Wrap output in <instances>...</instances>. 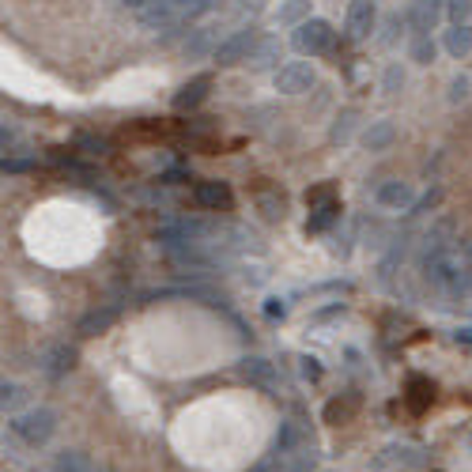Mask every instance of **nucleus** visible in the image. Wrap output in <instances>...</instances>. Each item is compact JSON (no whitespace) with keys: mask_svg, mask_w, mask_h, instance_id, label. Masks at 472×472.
Masks as SVG:
<instances>
[{"mask_svg":"<svg viewBox=\"0 0 472 472\" xmlns=\"http://www.w3.org/2000/svg\"><path fill=\"white\" fill-rule=\"evenodd\" d=\"M355 412V404H344V401H333V404H329L325 408V423H344V419H348Z\"/></svg>","mask_w":472,"mask_h":472,"instance_id":"obj_25","label":"nucleus"},{"mask_svg":"<svg viewBox=\"0 0 472 472\" xmlns=\"http://www.w3.org/2000/svg\"><path fill=\"white\" fill-rule=\"evenodd\" d=\"M53 472H99V468H94V461L87 458V453H80V450H65V453H57Z\"/></svg>","mask_w":472,"mask_h":472,"instance_id":"obj_17","label":"nucleus"},{"mask_svg":"<svg viewBox=\"0 0 472 472\" xmlns=\"http://www.w3.org/2000/svg\"><path fill=\"white\" fill-rule=\"evenodd\" d=\"M303 374H306V378H321V367H318V359H303Z\"/></svg>","mask_w":472,"mask_h":472,"instance_id":"obj_33","label":"nucleus"},{"mask_svg":"<svg viewBox=\"0 0 472 472\" xmlns=\"http://www.w3.org/2000/svg\"><path fill=\"white\" fill-rule=\"evenodd\" d=\"M283 57V45H280V38H257V45H254V53L246 57V65L249 69H273L276 61Z\"/></svg>","mask_w":472,"mask_h":472,"instance_id":"obj_13","label":"nucleus"},{"mask_svg":"<svg viewBox=\"0 0 472 472\" xmlns=\"http://www.w3.org/2000/svg\"><path fill=\"white\" fill-rule=\"evenodd\" d=\"M443 12H446V0H412L408 4V23H412L416 35H431Z\"/></svg>","mask_w":472,"mask_h":472,"instance_id":"obj_7","label":"nucleus"},{"mask_svg":"<svg viewBox=\"0 0 472 472\" xmlns=\"http://www.w3.org/2000/svg\"><path fill=\"white\" fill-rule=\"evenodd\" d=\"M310 12V0H288V4L276 8V23H303V15Z\"/></svg>","mask_w":472,"mask_h":472,"instance_id":"obj_19","label":"nucleus"},{"mask_svg":"<svg viewBox=\"0 0 472 472\" xmlns=\"http://www.w3.org/2000/svg\"><path fill=\"white\" fill-rule=\"evenodd\" d=\"M306 204L310 208H325V204H337V189L333 185H318L306 193Z\"/></svg>","mask_w":472,"mask_h":472,"instance_id":"obj_21","label":"nucleus"},{"mask_svg":"<svg viewBox=\"0 0 472 472\" xmlns=\"http://www.w3.org/2000/svg\"><path fill=\"white\" fill-rule=\"evenodd\" d=\"M12 431L27 446H45L53 438V431H57V416L50 412V408H30V412L12 419Z\"/></svg>","mask_w":472,"mask_h":472,"instance_id":"obj_1","label":"nucleus"},{"mask_svg":"<svg viewBox=\"0 0 472 472\" xmlns=\"http://www.w3.org/2000/svg\"><path fill=\"white\" fill-rule=\"evenodd\" d=\"M393 136H397V129H393L389 121H374L370 129L363 133V144H367L370 151H386V148L393 144Z\"/></svg>","mask_w":472,"mask_h":472,"instance_id":"obj_18","label":"nucleus"},{"mask_svg":"<svg viewBox=\"0 0 472 472\" xmlns=\"http://www.w3.org/2000/svg\"><path fill=\"white\" fill-rule=\"evenodd\" d=\"M468 446H472V435H468Z\"/></svg>","mask_w":472,"mask_h":472,"instance_id":"obj_36","label":"nucleus"},{"mask_svg":"<svg viewBox=\"0 0 472 472\" xmlns=\"http://www.w3.org/2000/svg\"><path fill=\"white\" fill-rule=\"evenodd\" d=\"M254 45H257V35L254 30H239V35H231L227 42H219L216 45V61L219 65H239V61H246L249 53H254Z\"/></svg>","mask_w":472,"mask_h":472,"instance_id":"obj_5","label":"nucleus"},{"mask_svg":"<svg viewBox=\"0 0 472 472\" xmlns=\"http://www.w3.org/2000/svg\"><path fill=\"white\" fill-rule=\"evenodd\" d=\"M412 61H416V65H431V61H435V42H431V35H416L412 38Z\"/></svg>","mask_w":472,"mask_h":472,"instance_id":"obj_20","label":"nucleus"},{"mask_svg":"<svg viewBox=\"0 0 472 472\" xmlns=\"http://www.w3.org/2000/svg\"><path fill=\"white\" fill-rule=\"evenodd\" d=\"M291 45L303 57H318V53H325L329 45H333V27H329L325 20H303L295 27Z\"/></svg>","mask_w":472,"mask_h":472,"instance_id":"obj_2","label":"nucleus"},{"mask_svg":"<svg viewBox=\"0 0 472 472\" xmlns=\"http://www.w3.org/2000/svg\"><path fill=\"white\" fill-rule=\"evenodd\" d=\"M72 367H76V352L69 348V344H57V348H50V352H45V359H42V370L50 374V378L69 374Z\"/></svg>","mask_w":472,"mask_h":472,"instance_id":"obj_14","label":"nucleus"},{"mask_svg":"<svg viewBox=\"0 0 472 472\" xmlns=\"http://www.w3.org/2000/svg\"><path fill=\"white\" fill-rule=\"evenodd\" d=\"M453 340H458V344H468V348H472V325H468V329H458V333H453Z\"/></svg>","mask_w":472,"mask_h":472,"instance_id":"obj_34","label":"nucleus"},{"mask_svg":"<svg viewBox=\"0 0 472 472\" xmlns=\"http://www.w3.org/2000/svg\"><path fill=\"white\" fill-rule=\"evenodd\" d=\"M465 99H468V76H458L450 84V102H465Z\"/></svg>","mask_w":472,"mask_h":472,"instance_id":"obj_27","label":"nucleus"},{"mask_svg":"<svg viewBox=\"0 0 472 472\" xmlns=\"http://www.w3.org/2000/svg\"><path fill=\"white\" fill-rule=\"evenodd\" d=\"M446 53H450V57L472 53V27H468V23H453V27L446 30Z\"/></svg>","mask_w":472,"mask_h":472,"instance_id":"obj_16","label":"nucleus"},{"mask_svg":"<svg viewBox=\"0 0 472 472\" xmlns=\"http://www.w3.org/2000/svg\"><path fill=\"white\" fill-rule=\"evenodd\" d=\"M352 121H355V114H352V110H344V114L337 118V125H333V140H348Z\"/></svg>","mask_w":472,"mask_h":472,"instance_id":"obj_26","label":"nucleus"},{"mask_svg":"<svg viewBox=\"0 0 472 472\" xmlns=\"http://www.w3.org/2000/svg\"><path fill=\"white\" fill-rule=\"evenodd\" d=\"M374 200H378V208H386V212H408L416 204V189H412V182L389 178L374 189Z\"/></svg>","mask_w":472,"mask_h":472,"instance_id":"obj_3","label":"nucleus"},{"mask_svg":"<svg viewBox=\"0 0 472 472\" xmlns=\"http://www.w3.org/2000/svg\"><path fill=\"white\" fill-rule=\"evenodd\" d=\"M337 219V204H325V208H313V216H310V224H306V231H325L329 224Z\"/></svg>","mask_w":472,"mask_h":472,"instance_id":"obj_22","label":"nucleus"},{"mask_svg":"<svg viewBox=\"0 0 472 472\" xmlns=\"http://www.w3.org/2000/svg\"><path fill=\"white\" fill-rule=\"evenodd\" d=\"M193 200L200 204V208H208V212H224V208L234 204V193H231L227 182H197Z\"/></svg>","mask_w":472,"mask_h":472,"instance_id":"obj_8","label":"nucleus"},{"mask_svg":"<svg viewBox=\"0 0 472 472\" xmlns=\"http://www.w3.org/2000/svg\"><path fill=\"white\" fill-rule=\"evenodd\" d=\"M264 313H269V318H283L288 306H283V298H269V303H264Z\"/></svg>","mask_w":472,"mask_h":472,"instance_id":"obj_32","label":"nucleus"},{"mask_svg":"<svg viewBox=\"0 0 472 472\" xmlns=\"http://www.w3.org/2000/svg\"><path fill=\"white\" fill-rule=\"evenodd\" d=\"M427 397H431V393H427V382H423V378H416V382H412V408H416V412H419L423 404H427Z\"/></svg>","mask_w":472,"mask_h":472,"instance_id":"obj_28","label":"nucleus"},{"mask_svg":"<svg viewBox=\"0 0 472 472\" xmlns=\"http://www.w3.org/2000/svg\"><path fill=\"white\" fill-rule=\"evenodd\" d=\"M313 69L306 65V61H291V65H280L276 69V91L280 94H306L313 87Z\"/></svg>","mask_w":472,"mask_h":472,"instance_id":"obj_4","label":"nucleus"},{"mask_svg":"<svg viewBox=\"0 0 472 472\" xmlns=\"http://www.w3.org/2000/svg\"><path fill=\"white\" fill-rule=\"evenodd\" d=\"M0 401H4V408H8V404H15V401H20V386L4 382V386H0Z\"/></svg>","mask_w":472,"mask_h":472,"instance_id":"obj_31","label":"nucleus"},{"mask_svg":"<svg viewBox=\"0 0 472 472\" xmlns=\"http://www.w3.org/2000/svg\"><path fill=\"white\" fill-rule=\"evenodd\" d=\"M208 87H212V76H197V80H189L175 94V110H197L204 99H208Z\"/></svg>","mask_w":472,"mask_h":472,"instance_id":"obj_12","label":"nucleus"},{"mask_svg":"<svg viewBox=\"0 0 472 472\" xmlns=\"http://www.w3.org/2000/svg\"><path fill=\"white\" fill-rule=\"evenodd\" d=\"M397 84H404V76H401V72H397V69H393V72H389V76H386V87H389V91H393V87H397Z\"/></svg>","mask_w":472,"mask_h":472,"instance_id":"obj_35","label":"nucleus"},{"mask_svg":"<svg viewBox=\"0 0 472 472\" xmlns=\"http://www.w3.org/2000/svg\"><path fill=\"white\" fill-rule=\"evenodd\" d=\"M30 167H35V159H4L0 163L4 175H23V170H30Z\"/></svg>","mask_w":472,"mask_h":472,"instance_id":"obj_29","label":"nucleus"},{"mask_svg":"<svg viewBox=\"0 0 472 472\" xmlns=\"http://www.w3.org/2000/svg\"><path fill=\"white\" fill-rule=\"evenodd\" d=\"M446 15H450V23H468L472 0H446Z\"/></svg>","mask_w":472,"mask_h":472,"instance_id":"obj_23","label":"nucleus"},{"mask_svg":"<svg viewBox=\"0 0 472 472\" xmlns=\"http://www.w3.org/2000/svg\"><path fill=\"white\" fill-rule=\"evenodd\" d=\"M374 20H378L374 0H352V8H348V38L352 42H363L374 30Z\"/></svg>","mask_w":472,"mask_h":472,"instance_id":"obj_9","label":"nucleus"},{"mask_svg":"<svg viewBox=\"0 0 472 472\" xmlns=\"http://www.w3.org/2000/svg\"><path fill=\"white\" fill-rule=\"evenodd\" d=\"M242 374H246L254 386L269 389V393L280 389V370H276V363H269L264 355H246V359H242Z\"/></svg>","mask_w":472,"mask_h":472,"instance_id":"obj_10","label":"nucleus"},{"mask_svg":"<svg viewBox=\"0 0 472 472\" xmlns=\"http://www.w3.org/2000/svg\"><path fill=\"white\" fill-rule=\"evenodd\" d=\"M114 321H118V306H102V310L84 313L80 325H76V333H80V337H99V333H106V329L114 325Z\"/></svg>","mask_w":472,"mask_h":472,"instance_id":"obj_11","label":"nucleus"},{"mask_svg":"<svg viewBox=\"0 0 472 472\" xmlns=\"http://www.w3.org/2000/svg\"><path fill=\"white\" fill-rule=\"evenodd\" d=\"M450 234H453V219H443V224L427 234V242H423V249H419V269H431L438 257L450 254V249H453Z\"/></svg>","mask_w":472,"mask_h":472,"instance_id":"obj_6","label":"nucleus"},{"mask_svg":"<svg viewBox=\"0 0 472 472\" xmlns=\"http://www.w3.org/2000/svg\"><path fill=\"white\" fill-rule=\"evenodd\" d=\"M298 446H303V427H298L295 419L280 423V435H276V446H273L276 458H288V453H295Z\"/></svg>","mask_w":472,"mask_h":472,"instance_id":"obj_15","label":"nucleus"},{"mask_svg":"<svg viewBox=\"0 0 472 472\" xmlns=\"http://www.w3.org/2000/svg\"><path fill=\"white\" fill-rule=\"evenodd\" d=\"M216 4H224V0H193V4H189V12H185V20H189V15H204V12H212Z\"/></svg>","mask_w":472,"mask_h":472,"instance_id":"obj_30","label":"nucleus"},{"mask_svg":"<svg viewBox=\"0 0 472 472\" xmlns=\"http://www.w3.org/2000/svg\"><path fill=\"white\" fill-rule=\"evenodd\" d=\"M257 204H261L264 219H283V197H269V193H261V197H257Z\"/></svg>","mask_w":472,"mask_h":472,"instance_id":"obj_24","label":"nucleus"}]
</instances>
